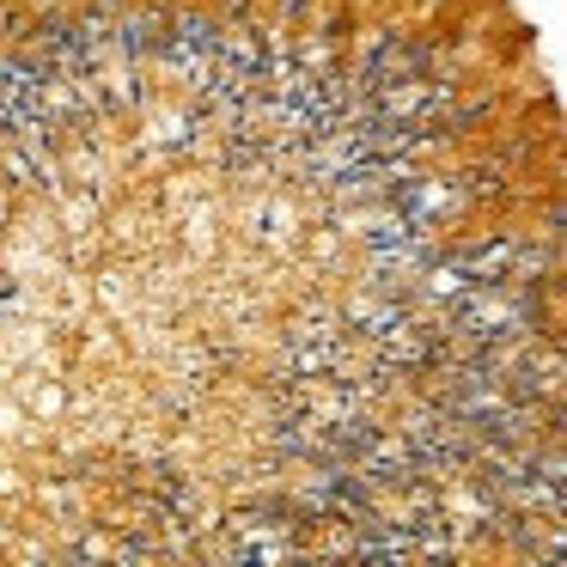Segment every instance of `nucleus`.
<instances>
[{
  "label": "nucleus",
  "mask_w": 567,
  "mask_h": 567,
  "mask_svg": "<svg viewBox=\"0 0 567 567\" xmlns=\"http://www.w3.org/2000/svg\"><path fill=\"white\" fill-rule=\"evenodd\" d=\"M165 19H172L165 7H128V13L111 25V43L123 55H135V62L141 55H159L165 50Z\"/></svg>",
  "instance_id": "obj_1"
}]
</instances>
